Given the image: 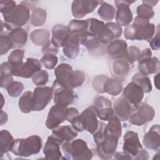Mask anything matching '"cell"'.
Wrapping results in <instances>:
<instances>
[{
    "mask_svg": "<svg viewBox=\"0 0 160 160\" xmlns=\"http://www.w3.org/2000/svg\"><path fill=\"white\" fill-rule=\"evenodd\" d=\"M0 11L2 14L4 22L12 28H21L26 24L30 18L29 8L24 4L16 5L13 1L1 0Z\"/></svg>",
    "mask_w": 160,
    "mask_h": 160,
    "instance_id": "6da1fadb",
    "label": "cell"
},
{
    "mask_svg": "<svg viewBox=\"0 0 160 160\" xmlns=\"http://www.w3.org/2000/svg\"><path fill=\"white\" fill-rule=\"evenodd\" d=\"M155 25L146 20L136 16L132 24L124 29V36L129 40H144L149 42L155 33Z\"/></svg>",
    "mask_w": 160,
    "mask_h": 160,
    "instance_id": "7a4b0ae2",
    "label": "cell"
},
{
    "mask_svg": "<svg viewBox=\"0 0 160 160\" xmlns=\"http://www.w3.org/2000/svg\"><path fill=\"white\" fill-rule=\"evenodd\" d=\"M70 123L78 132L86 130L94 134L99 128V121L94 106H91L85 109L80 114L74 117Z\"/></svg>",
    "mask_w": 160,
    "mask_h": 160,
    "instance_id": "3957f363",
    "label": "cell"
},
{
    "mask_svg": "<svg viewBox=\"0 0 160 160\" xmlns=\"http://www.w3.org/2000/svg\"><path fill=\"white\" fill-rule=\"evenodd\" d=\"M42 148V139L38 135L14 139L11 151L16 156L28 157L39 153Z\"/></svg>",
    "mask_w": 160,
    "mask_h": 160,
    "instance_id": "277c9868",
    "label": "cell"
},
{
    "mask_svg": "<svg viewBox=\"0 0 160 160\" xmlns=\"http://www.w3.org/2000/svg\"><path fill=\"white\" fill-rule=\"evenodd\" d=\"M61 149L66 156L64 159L74 160H88L92 158V152L82 139L66 141L62 144Z\"/></svg>",
    "mask_w": 160,
    "mask_h": 160,
    "instance_id": "5b68a950",
    "label": "cell"
},
{
    "mask_svg": "<svg viewBox=\"0 0 160 160\" xmlns=\"http://www.w3.org/2000/svg\"><path fill=\"white\" fill-rule=\"evenodd\" d=\"M79 114L78 110L75 108H61L54 105L50 109L46 121V126L49 129L58 127L67 120L68 122Z\"/></svg>",
    "mask_w": 160,
    "mask_h": 160,
    "instance_id": "8992f818",
    "label": "cell"
},
{
    "mask_svg": "<svg viewBox=\"0 0 160 160\" xmlns=\"http://www.w3.org/2000/svg\"><path fill=\"white\" fill-rule=\"evenodd\" d=\"M41 69V62L35 58H27L25 62L17 65H12L11 74L17 77L24 78H32Z\"/></svg>",
    "mask_w": 160,
    "mask_h": 160,
    "instance_id": "52a82bcc",
    "label": "cell"
},
{
    "mask_svg": "<svg viewBox=\"0 0 160 160\" xmlns=\"http://www.w3.org/2000/svg\"><path fill=\"white\" fill-rule=\"evenodd\" d=\"M52 88L53 89L54 105L61 108H68L69 105L72 104L74 99V93L72 89L59 84L56 80L54 81Z\"/></svg>",
    "mask_w": 160,
    "mask_h": 160,
    "instance_id": "ba28073f",
    "label": "cell"
},
{
    "mask_svg": "<svg viewBox=\"0 0 160 160\" xmlns=\"http://www.w3.org/2000/svg\"><path fill=\"white\" fill-rule=\"evenodd\" d=\"M53 96L52 87L38 86L32 92V111H42L50 102Z\"/></svg>",
    "mask_w": 160,
    "mask_h": 160,
    "instance_id": "9c48e42d",
    "label": "cell"
},
{
    "mask_svg": "<svg viewBox=\"0 0 160 160\" xmlns=\"http://www.w3.org/2000/svg\"><path fill=\"white\" fill-rule=\"evenodd\" d=\"M142 149L140 142L138 134L132 131H129L124 136L122 150L131 156L132 159H136L137 156Z\"/></svg>",
    "mask_w": 160,
    "mask_h": 160,
    "instance_id": "30bf717a",
    "label": "cell"
},
{
    "mask_svg": "<svg viewBox=\"0 0 160 160\" xmlns=\"http://www.w3.org/2000/svg\"><path fill=\"white\" fill-rule=\"evenodd\" d=\"M136 111L131 114L130 122L136 126H142L147 122L151 121L155 116V110L150 105L143 103L136 109Z\"/></svg>",
    "mask_w": 160,
    "mask_h": 160,
    "instance_id": "8fae6325",
    "label": "cell"
},
{
    "mask_svg": "<svg viewBox=\"0 0 160 160\" xmlns=\"http://www.w3.org/2000/svg\"><path fill=\"white\" fill-rule=\"evenodd\" d=\"M118 138L103 137L97 146V154L99 158L103 159H112L114 155L118 146Z\"/></svg>",
    "mask_w": 160,
    "mask_h": 160,
    "instance_id": "7c38bea8",
    "label": "cell"
},
{
    "mask_svg": "<svg viewBox=\"0 0 160 160\" xmlns=\"http://www.w3.org/2000/svg\"><path fill=\"white\" fill-rule=\"evenodd\" d=\"M102 2V1L90 0L74 1L71 6L72 14L77 19L82 18L87 14L92 12L94 9Z\"/></svg>",
    "mask_w": 160,
    "mask_h": 160,
    "instance_id": "4fadbf2b",
    "label": "cell"
},
{
    "mask_svg": "<svg viewBox=\"0 0 160 160\" xmlns=\"http://www.w3.org/2000/svg\"><path fill=\"white\" fill-rule=\"evenodd\" d=\"M134 1H115L117 8L116 12V23L120 26H128L132 21V14L130 9V4Z\"/></svg>",
    "mask_w": 160,
    "mask_h": 160,
    "instance_id": "5bb4252c",
    "label": "cell"
},
{
    "mask_svg": "<svg viewBox=\"0 0 160 160\" xmlns=\"http://www.w3.org/2000/svg\"><path fill=\"white\" fill-rule=\"evenodd\" d=\"M94 106L98 117L102 121H108L114 117V112L112 108V103L107 98L99 96L96 98Z\"/></svg>",
    "mask_w": 160,
    "mask_h": 160,
    "instance_id": "9a60e30c",
    "label": "cell"
},
{
    "mask_svg": "<svg viewBox=\"0 0 160 160\" xmlns=\"http://www.w3.org/2000/svg\"><path fill=\"white\" fill-rule=\"evenodd\" d=\"M144 91L138 84L133 82L128 84L123 91V98L132 106L137 109L144 97Z\"/></svg>",
    "mask_w": 160,
    "mask_h": 160,
    "instance_id": "2e32d148",
    "label": "cell"
},
{
    "mask_svg": "<svg viewBox=\"0 0 160 160\" xmlns=\"http://www.w3.org/2000/svg\"><path fill=\"white\" fill-rule=\"evenodd\" d=\"M73 74L74 71L72 68L71 65L67 63L60 64L54 70V74L56 78V81L59 84L69 88H71V84L73 78Z\"/></svg>",
    "mask_w": 160,
    "mask_h": 160,
    "instance_id": "e0dca14e",
    "label": "cell"
},
{
    "mask_svg": "<svg viewBox=\"0 0 160 160\" xmlns=\"http://www.w3.org/2000/svg\"><path fill=\"white\" fill-rule=\"evenodd\" d=\"M122 28L116 22H109L105 24L104 28L99 36L100 42L107 44L119 38L122 34Z\"/></svg>",
    "mask_w": 160,
    "mask_h": 160,
    "instance_id": "ac0fdd59",
    "label": "cell"
},
{
    "mask_svg": "<svg viewBox=\"0 0 160 160\" xmlns=\"http://www.w3.org/2000/svg\"><path fill=\"white\" fill-rule=\"evenodd\" d=\"M61 143L52 134L48 138L43 148L45 159L49 160H58L62 158L60 151Z\"/></svg>",
    "mask_w": 160,
    "mask_h": 160,
    "instance_id": "d6986e66",
    "label": "cell"
},
{
    "mask_svg": "<svg viewBox=\"0 0 160 160\" xmlns=\"http://www.w3.org/2000/svg\"><path fill=\"white\" fill-rule=\"evenodd\" d=\"M134 109L132 106L123 98L121 97L116 99L113 104V110L118 118L120 121L128 120Z\"/></svg>",
    "mask_w": 160,
    "mask_h": 160,
    "instance_id": "ffe728a7",
    "label": "cell"
},
{
    "mask_svg": "<svg viewBox=\"0 0 160 160\" xmlns=\"http://www.w3.org/2000/svg\"><path fill=\"white\" fill-rule=\"evenodd\" d=\"M159 124L153 125L147 132L142 139V143L144 147L147 149L158 151L159 149Z\"/></svg>",
    "mask_w": 160,
    "mask_h": 160,
    "instance_id": "44dd1931",
    "label": "cell"
},
{
    "mask_svg": "<svg viewBox=\"0 0 160 160\" xmlns=\"http://www.w3.org/2000/svg\"><path fill=\"white\" fill-rule=\"evenodd\" d=\"M128 50L127 42L122 39H115L108 44L107 51L113 59H126Z\"/></svg>",
    "mask_w": 160,
    "mask_h": 160,
    "instance_id": "7402d4cb",
    "label": "cell"
},
{
    "mask_svg": "<svg viewBox=\"0 0 160 160\" xmlns=\"http://www.w3.org/2000/svg\"><path fill=\"white\" fill-rule=\"evenodd\" d=\"M81 36L71 33L68 40L63 46V53L65 56L69 59H74L79 52Z\"/></svg>",
    "mask_w": 160,
    "mask_h": 160,
    "instance_id": "603a6c76",
    "label": "cell"
},
{
    "mask_svg": "<svg viewBox=\"0 0 160 160\" xmlns=\"http://www.w3.org/2000/svg\"><path fill=\"white\" fill-rule=\"evenodd\" d=\"M51 32V41L58 48L63 47L71 34L68 26L62 24H57L53 26Z\"/></svg>",
    "mask_w": 160,
    "mask_h": 160,
    "instance_id": "cb8c5ba5",
    "label": "cell"
},
{
    "mask_svg": "<svg viewBox=\"0 0 160 160\" xmlns=\"http://www.w3.org/2000/svg\"><path fill=\"white\" fill-rule=\"evenodd\" d=\"M52 133L61 144L66 141H72L78 136V131L71 126H58L52 129Z\"/></svg>",
    "mask_w": 160,
    "mask_h": 160,
    "instance_id": "d4e9b609",
    "label": "cell"
},
{
    "mask_svg": "<svg viewBox=\"0 0 160 160\" xmlns=\"http://www.w3.org/2000/svg\"><path fill=\"white\" fill-rule=\"evenodd\" d=\"M159 60L156 57H151L139 61L138 69L144 75L156 74L159 70Z\"/></svg>",
    "mask_w": 160,
    "mask_h": 160,
    "instance_id": "484cf974",
    "label": "cell"
},
{
    "mask_svg": "<svg viewBox=\"0 0 160 160\" xmlns=\"http://www.w3.org/2000/svg\"><path fill=\"white\" fill-rule=\"evenodd\" d=\"M121 133V124L120 120L116 116L111 118L103 129L104 137H116L119 138Z\"/></svg>",
    "mask_w": 160,
    "mask_h": 160,
    "instance_id": "4316f807",
    "label": "cell"
},
{
    "mask_svg": "<svg viewBox=\"0 0 160 160\" xmlns=\"http://www.w3.org/2000/svg\"><path fill=\"white\" fill-rule=\"evenodd\" d=\"M122 91L121 82L115 79L106 78L102 85V92H106L111 96H116L120 94Z\"/></svg>",
    "mask_w": 160,
    "mask_h": 160,
    "instance_id": "83f0119b",
    "label": "cell"
},
{
    "mask_svg": "<svg viewBox=\"0 0 160 160\" xmlns=\"http://www.w3.org/2000/svg\"><path fill=\"white\" fill-rule=\"evenodd\" d=\"M14 139L11 134L6 129L1 130L0 132V151L1 156L11 151Z\"/></svg>",
    "mask_w": 160,
    "mask_h": 160,
    "instance_id": "f1b7e54d",
    "label": "cell"
},
{
    "mask_svg": "<svg viewBox=\"0 0 160 160\" xmlns=\"http://www.w3.org/2000/svg\"><path fill=\"white\" fill-rule=\"evenodd\" d=\"M8 35L16 46H24L27 42L28 33L22 28H13Z\"/></svg>",
    "mask_w": 160,
    "mask_h": 160,
    "instance_id": "f546056e",
    "label": "cell"
},
{
    "mask_svg": "<svg viewBox=\"0 0 160 160\" xmlns=\"http://www.w3.org/2000/svg\"><path fill=\"white\" fill-rule=\"evenodd\" d=\"M50 33L45 29L34 30L30 34L31 41L37 46H43L49 40Z\"/></svg>",
    "mask_w": 160,
    "mask_h": 160,
    "instance_id": "4dcf8cb0",
    "label": "cell"
},
{
    "mask_svg": "<svg viewBox=\"0 0 160 160\" xmlns=\"http://www.w3.org/2000/svg\"><path fill=\"white\" fill-rule=\"evenodd\" d=\"M80 44H83L89 50H93L99 46V38L92 34L87 31L81 36Z\"/></svg>",
    "mask_w": 160,
    "mask_h": 160,
    "instance_id": "1f68e13d",
    "label": "cell"
},
{
    "mask_svg": "<svg viewBox=\"0 0 160 160\" xmlns=\"http://www.w3.org/2000/svg\"><path fill=\"white\" fill-rule=\"evenodd\" d=\"M19 108L23 113H29L32 111L33 101L32 92L31 91H26L23 93L19 99Z\"/></svg>",
    "mask_w": 160,
    "mask_h": 160,
    "instance_id": "d6a6232c",
    "label": "cell"
},
{
    "mask_svg": "<svg viewBox=\"0 0 160 160\" xmlns=\"http://www.w3.org/2000/svg\"><path fill=\"white\" fill-rule=\"evenodd\" d=\"M115 8L106 2H102L99 8L98 13L99 17L106 21L112 20L116 15Z\"/></svg>",
    "mask_w": 160,
    "mask_h": 160,
    "instance_id": "836d02e7",
    "label": "cell"
},
{
    "mask_svg": "<svg viewBox=\"0 0 160 160\" xmlns=\"http://www.w3.org/2000/svg\"><path fill=\"white\" fill-rule=\"evenodd\" d=\"M132 82L141 87L145 93L150 92L152 91V84L149 78L140 72L136 73L132 76Z\"/></svg>",
    "mask_w": 160,
    "mask_h": 160,
    "instance_id": "e575fe53",
    "label": "cell"
},
{
    "mask_svg": "<svg viewBox=\"0 0 160 160\" xmlns=\"http://www.w3.org/2000/svg\"><path fill=\"white\" fill-rule=\"evenodd\" d=\"M68 28L71 33L81 36L88 31V22L87 20L72 19L69 23Z\"/></svg>",
    "mask_w": 160,
    "mask_h": 160,
    "instance_id": "d590c367",
    "label": "cell"
},
{
    "mask_svg": "<svg viewBox=\"0 0 160 160\" xmlns=\"http://www.w3.org/2000/svg\"><path fill=\"white\" fill-rule=\"evenodd\" d=\"M112 69L117 76H124L129 72V63L124 59H116L112 64Z\"/></svg>",
    "mask_w": 160,
    "mask_h": 160,
    "instance_id": "8d00e7d4",
    "label": "cell"
},
{
    "mask_svg": "<svg viewBox=\"0 0 160 160\" xmlns=\"http://www.w3.org/2000/svg\"><path fill=\"white\" fill-rule=\"evenodd\" d=\"M86 20L88 22V31L99 38L105 26L104 22L95 18H88Z\"/></svg>",
    "mask_w": 160,
    "mask_h": 160,
    "instance_id": "74e56055",
    "label": "cell"
},
{
    "mask_svg": "<svg viewBox=\"0 0 160 160\" xmlns=\"http://www.w3.org/2000/svg\"><path fill=\"white\" fill-rule=\"evenodd\" d=\"M46 20V11L42 8H36L32 12L31 23L34 26L43 25Z\"/></svg>",
    "mask_w": 160,
    "mask_h": 160,
    "instance_id": "f35d334b",
    "label": "cell"
},
{
    "mask_svg": "<svg viewBox=\"0 0 160 160\" xmlns=\"http://www.w3.org/2000/svg\"><path fill=\"white\" fill-rule=\"evenodd\" d=\"M136 12L138 17L146 20L151 19L154 14L152 8L146 4H142L138 6L136 9Z\"/></svg>",
    "mask_w": 160,
    "mask_h": 160,
    "instance_id": "ab89813d",
    "label": "cell"
},
{
    "mask_svg": "<svg viewBox=\"0 0 160 160\" xmlns=\"http://www.w3.org/2000/svg\"><path fill=\"white\" fill-rule=\"evenodd\" d=\"M24 51L21 49H16L11 51L8 56V60L11 64L17 65L22 62Z\"/></svg>",
    "mask_w": 160,
    "mask_h": 160,
    "instance_id": "60d3db41",
    "label": "cell"
},
{
    "mask_svg": "<svg viewBox=\"0 0 160 160\" xmlns=\"http://www.w3.org/2000/svg\"><path fill=\"white\" fill-rule=\"evenodd\" d=\"M48 79L49 74L46 70H40L32 77L33 83L38 86L45 85L48 82Z\"/></svg>",
    "mask_w": 160,
    "mask_h": 160,
    "instance_id": "b9f144b4",
    "label": "cell"
},
{
    "mask_svg": "<svg viewBox=\"0 0 160 160\" xmlns=\"http://www.w3.org/2000/svg\"><path fill=\"white\" fill-rule=\"evenodd\" d=\"M24 89V86L22 82L19 81H13L7 88L8 94L12 98L18 97L22 92Z\"/></svg>",
    "mask_w": 160,
    "mask_h": 160,
    "instance_id": "7bdbcfd3",
    "label": "cell"
},
{
    "mask_svg": "<svg viewBox=\"0 0 160 160\" xmlns=\"http://www.w3.org/2000/svg\"><path fill=\"white\" fill-rule=\"evenodd\" d=\"M41 62L48 69H52L58 62V57L52 54H44L41 60Z\"/></svg>",
    "mask_w": 160,
    "mask_h": 160,
    "instance_id": "ee69618b",
    "label": "cell"
},
{
    "mask_svg": "<svg viewBox=\"0 0 160 160\" xmlns=\"http://www.w3.org/2000/svg\"><path fill=\"white\" fill-rule=\"evenodd\" d=\"M14 46L8 34H1V55L7 53Z\"/></svg>",
    "mask_w": 160,
    "mask_h": 160,
    "instance_id": "f6af8a7d",
    "label": "cell"
},
{
    "mask_svg": "<svg viewBox=\"0 0 160 160\" xmlns=\"http://www.w3.org/2000/svg\"><path fill=\"white\" fill-rule=\"evenodd\" d=\"M85 79L86 76L83 72L78 70L74 71L73 78L71 82V88L73 89L74 88H77L81 86L85 81Z\"/></svg>",
    "mask_w": 160,
    "mask_h": 160,
    "instance_id": "bcb514c9",
    "label": "cell"
},
{
    "mask_svg": "<svg viewBox=\"0 0 160 160\" xmlns=\"http://www.w3.org/2000/svg\"><path fill=\"white\" fill-rule=\"evenodd\" d=\"M140 52L141 51L138 47L134 46H129L127 50L126 61L130 64H132L134 61H138Z\"/></svg>",
    "mask_w": 160,
    "mask_h": 160,
    "instance_id": "7dc6e473",
    "label": "cell"
},
{
    "mask_svg": "<svg viewBox=\"0 0 160 160\" xmlns=\"http://www.w3.org/2000/svg\"><path fill=\"white\" fill-rule=\"evenodd\" d=\"M43 54H52L56 55L58 52V48L53 44L51 40H49L46 43L42 46Z\"/></svg>",
    "mask_w": 160,
    "mask_h": 160,
    "instance_id": "c3c4849f",
    "label": "cell"
},
{
    "mask_svg": "<svg viewBox=\"0 0 160 160\" xmlns=\"http://www.w3.org/2000/svg\"><path fill=\"white\" fill-rule=\"evenodd\" d=\"M106 76H104L103 75H100L98 76L96 78H94L93 81H92V84L94 89L99 92L102 93V85L104 83V81L105 79L106 78Z\"/></svg>",
    "mask_w": 160,
    "mask_h": 160,
    "instance_id": "681fc988",
    "label": "cell"
},
{
    "mask_svg": "<svg viewBox=\"0 0 160 160\" xmlns=\"http://www.w3.org/2000/svg\"><path fill=\"white\" fill-rule=\"evenodd\" d=\"M157 32L155 36L149 41V44L152 50L157 51L160 48V39H159V24L157 26Z\"/></svg>",
    "mask_w": 160,
    "mask_h": 160,
    "instance_id": "f907efd6",
    "label": "cell"
},
{
    "mask_svg": "<svg viewBox=\"0 0 160 160\" xmlns=\"http://www.w3.org/2000/svg\"><path fill=\"white\" fill-rule=\"evenodd\" d=\"M14 81V78L11 75L1 74V87L6 88Z\"/></svg>",
    "mask_w": 160,
    "mask_h": 160,
    "instance_id": "816d5d0a",
    "label": "cell"
},
{
    "mask_svg": "<svg viewBox=\"0 0 160 160\" xmlns=\"http://www.w3.org/2000/svg\"><path fill=\"white\" fill-rule=\"evenodd\" d=\"M11 69H12V64H11L9 62H4L1 64V68H0L1 74L12 76Z\"/></svg>",
    "mask_w": 160,
    "mask_h": 160,
    "instance_id": "f5cc1de1",
    "label": "cell"
},
{
    "mask_svg": "<svg viewBox=\"0 0 160 160\" xmlns=\"http://www.w3.org/2000/svg\"><path fill=\"white\" fill-rule=\"evenodd\" d=\"M152 57V52L151 50L149 48H146L144 49H143L142 51L140 52V54L139 56V58L138 59V62L143 60V59H146L148 58H150Z\"/></svg>",
    "mask_w": 160,
    "mask_h": 160,
    "instance_id": "db71d44e",
    "label": "cell"
},
{
    "mask_svg": "<svg viewBox=\"0 0 160 160\" xmlns=\"http://www.w3.org/2000/svg\"><path fill=\"white\" fill-rule=\"evenodd\" d=\"M114 158L116 159H132L131 156L123 152H115Z\"/></svg>",
    "mask_w": 160,
    "mask_h": 160,
    "instance_id": "11a10c76",
    "label": "cell"
},
{
    "mask_svg": "<svg viewBox=\"0 0 160 160\" xmlns=\"http://www.w3.org/2000/svg\"><path fill=\"white\" fill-rule=\"evenodd\" d=\"M158 2V1H142V3L143 4H146L151 7H153L154 6L156 5V4Z\"/></svg>",
    "mask_w": 160,
    "mask_h": 160,
    "instance_id": "9f6ffc18",
    "label": "cell"
},
{
    "mask_svg": "<svg viewBox=\"0 0 160 160\" xmlns=\"http://www.w3.org/2000/svg\"><path fill=\"white\" fill-rule=\"evenodd\" d=\"M159 75V74L158 73V74L155 76V78H154V84H155V86H156V88H157L158 89H159V88H158V84H159V83H158Z\"/></svg>",
    "mask_w": 160,
    "mask_h": 160,
    "instance_id": "6f0895ef",
    "label": "cell"
}]
</instances>
